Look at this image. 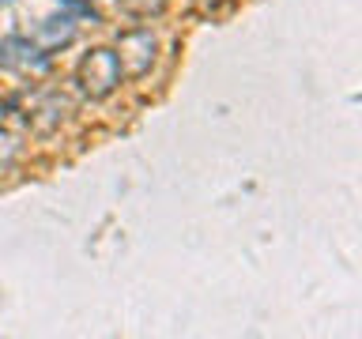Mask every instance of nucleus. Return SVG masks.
<instances>
[{
	"label": "nucleus",
	"instance_id": "f257e3e1",
	"mask_svg": "<svg viewBox=\"0 0 362 339\" xmlns=\"http://www.w3.org/2000/svg\"><path fill=\"white\" fill-rule=\"evenodd\" d=\"M121 61H117V53H110V49H95L87 56L83 64H79V83L87 87V95H95V98H106L113 87L121 83Z\"/></svg>",
	"mask_w": 362,
	"mask_h": 339
},
{
	"label": "nucleus",
	"instance_id": "f03ea898",
	"mask_svg": "<svg viewBox=\"0 0 362 339\" xmlns=\"http://www.w3.org/2000/svg\"><path fill=\"white\" fill-rule=\"evenodd\" d=\"M61 4H64V8H72L76 16H90V19H98V11L90 8V4H83V0H61Z\"/></svg>",
	"mask_w": 362,
	"mask_h": 339
},
{
	"label": "nucleus",
	"instance_id": "7ed1b4c3",
	"mask_svg": "<svg viewBox=\"0 0 362 339\" xmlns=\"http://www.w3.org/2000/svg\"><path fill=\"white\" fill-rule=\"evenodd\" d=\"M0 56H4V45H0Z\"/></svg>",
	"mask_w": 362,
	"mask_h": 339
}]
</instances>
